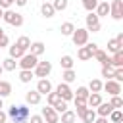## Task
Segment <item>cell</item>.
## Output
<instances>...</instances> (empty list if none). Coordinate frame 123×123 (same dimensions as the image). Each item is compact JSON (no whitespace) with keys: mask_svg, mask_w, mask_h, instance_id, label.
I'll use <instances>...</instances> for the list:
<instances>
[{"mask_svg":"<svg viewBox=\"0 0 123 123\" xmlns=\"http://www.w3.org/2000/svg\"><path fill=\"white\" fill-rule=\"evenodd\" d=\"M29 115H31V111H29L27 106H15L13 104L8 110V117H12L13 123H27L29 121Z\"/></svg>","mask_w":123,"mask_h":123,"instance_id":"6da1fadb","label":"cell"},{"mask_svg":"<svg viewBox=\"0 0 123 123\" xmlns=\"http://www.w3.org/2000/svg\"><path fill=\"white\" fill-rule=\"evenodd\" d=\"M2 19H4L6 23L13 25V27H21V25H23V15L17 13V12H13V10H4Z\"/></svg>","mask_w":123,"mask_h":123,"instance_id":"7a4b0ae2","label":"cell"},{"mask_svg":"<svg viewBox=\"0 0 123 123\" xmlns=\"http://www.w3.org/2000/svg\"><path fill=\"white\" fill-rule=\"evenodd\" d=\"M71 40L75 46H85L88 42V31L86 29H75L71 33Z\"/></svg>","mask_w":123,"mask_h":123,"instance_id":"3957f363","label":"cell"},{"mask_svg":"<svg viewBox=\"0 0 123 123\" xmlns=\"http://www.w3.org/2000/svg\"><path fill=\"white\" fill-rule=\"evenodd\" d=\"M19 60H21V62H17V65H19L21 69H35V65L38 63V58L33 56V54H23Z\"/></svg>","mask_w":123,"mask_h":123,"instance_id":"277c9868","label":"cell"},{"mask_svg":"<svg viewBox=\"0 0 123 123\" xmlns=\"http://www.w3.org/2000/svg\"><path fill=\"white\" fill-rule=\"evenodd\" d=\"M50 71H52V63L50 62H38L37 65H35V77H40V79H44V77H48L50 75Z\"/></svg>","mask_w":123,"mask_h":123,"instance_id":"5b68a950","label":"cell"},{"mask_svg":"<svg viewBox=\"0 0 123 123\" xmlns=\"http://www.w3.org/2000/svg\"><path fill=\"white\" fill-rule=\"evenodd\" d=\"M85 21H86V31H92V33L100 31V17L94 12H88V15H86Z\"/></svg>","mask_w":123,"mask_h":123,"instance_id":"8992f818","label":"cell"},{"mask_svg":"<svg viewBox=\"0 0 123 123\" xmlns=\"http://www.w3.org/2000/svg\"><path fill=\"white\" fill-rule=\"evenodd\" d=\"M102 88H104L110 96L121 94V83H117V81H113V79H108L106 83H102Z\"/></svg>","mask_w":123,"mask_h":123,"instance_id":"52a82bcc","label":"cell"},{"mask_svg":"<svg viewBox=\"0 0 123 123\" xmlns=\"http://www.w3.org/2000/svg\"><path fill=\"white\" fill-rule=\"evenodd\" d=\"M40 115H42V119H44L46 123H58V121H60V113H58V111H56L52 106H48V108H42Z\"/></svg>","mask_w":123,"mask_h":123,"instance_id":"ba28073f","label":"cell"},{"mask_svg":"<svg viewBox=\"0 0 123 123\" xmlns=\"http://www.w3.org/2000/svg\"><path fill=\"white\" fill-rule=\"evenodd\" d=\"M110 15H111L115 21L123 19V2H121V0H113V2L110 4Z\"/></svg>","mask_w":123,"mask_h":123,"instance_id":"9c48e42d","label":"cell"},{"mask_svg":"<svg viewBox=\"0 0 123 123\" xmlns=\"http://www.w3.org/2000/svg\"><path fill=\"white\" fill-rule=\"evenodd\" d=\"M56 92H58V94H60V98H62V100H65V102L73 100V90L69 88V85H67V83H60V85H58V88H56Z\"/></svg>","mask_w":123,"mask_h":123,"instance_id":"30bf717a","label":"cell"},{"mask_svg":"<svg viewBox=\"0 0 123 123\" xmlns=\"http://www.w3.org/2000/svg\"><path fill=\"white\" fill-rule=\"evenodd\" d=\"M50 90H52V83H50L46 77L37 83V92H38V94H48Z\"/></svg>","mask_w":123,"mask_h":123,"instance_id":"8fae6325","label":"cell"},{"mask_svg":"<svg viewBox=\"0 0 123 123\" xmlns=\"http://www.w3.org/2000/svg\"><path fill=\"white\" fill-rule=\"evenodd\" d=\"M111 110H113V108H111L110 102H100V104L96 106V113H98L100 117H108V115L111 113Z\"/></svg>","mask_w":123,"mask_h":123,"instance_id":"7c38bea8","label":"cell"},{"mask_svg":"<svg viewBox=\"0 0 123 123\" xmlns=\"http://www.w3.org/2000/svg\"><path fill=\"white\" fill-rule=\"evenodd\" d=\"M29 50H31V54L33 56H40V54H44V50H46V46H44V42H40V40H37V42H31V46H29Z\"/></svg>","mask_w":123,"mask_h":123,"instance_id":"4fadbf2b","label":"cell"},{"mask_svg":"<svg viewBox=\"0 0 123 123\" xmlns=\"http://www.w3.org/2000/svg\"><path fill=\"white\" fill-rule=\"evenodd\" d=\"M40 96H42V94H38L37 90H29V92L25 94V102L31 104V106H37V104L40 102Z\"/></svg>","mask_w":123,"mask_h":123,"instance_id":"5bb4252c","label":"cell"},{"mask_svg":"<svg viewBox=\"0 0 123 123\" xmlns=\"http://www.w3.org/2000/svg\"><path fill=\"white\" fill-rule=\"evenodd\" d=\"M100 102H102L100 92H90V94H88V98H86V108H96Z\"/></svg>","mask_w":123,"mask_h":123,"instance_id":"9a60e30c","label":"cell"},{"mask_svg":"<svg viewBox=\"0 0 123 123\" xmlns=\"http://www.w3.org/2000/svg\"><path fill=\"white\" fill-rule=\"evenodd\" d=\"M94 12H96V15H98V17H106V15L110 13V4H108L106 0H104V2H98V6H96V10H94Z\"/></svg>","mask_w":123,"mask_h":123,"instance_id":"2e32d148","label":"cell"},{"mask_svg":"<svg viewBox=\"0 0 123 123\" xmlns=\"http://www.w3.org/2000/svg\"><path fill=\"white\" fill-rule=\"evenodd\" d=\"M77 58H79V60H83V62H86V60H90V58H92V50H90L86 44H85V46H79Z\"/></svg>","mask_w":123,"mask_h":123,"instance_id":"e0dca14e","label":"cell"},{"mask_svg":"<svg viewBox=\"0 0 123 123\" xmlns=\"http://www.w3.org/2000/svg\"><path fill=\"white\" fill-rule=\"evenodd\" d=\"M110 65H111V67H123V50L115 52V54L110 58Z\"/></svg>","mask_w":123,"mask_h":123,"instance_id":"ac0fdd59","label":"cell"},{"mask_svg":"<svg viewBox=\"0 0 123 123\" xmlns=\"http://www.w3.org/2000/svg\"><path fill=\"white\" fill-rule=\"evenodd\" d=\"M119 50H123V42H121V40H117V38L108 40V52L115 54V52H119Z\"/></svg>","mask_w":123,"mask_h":123,"instance_id":"d6986e66","label":"cell"},{"mask_svg":"<svg viewBox=\"0 0 123 123\" xmlns=\"http://www.w3.org/2000/svg\"><path fill=\"white\" fill-rule=\"evenodd\" d=\"M92 58H94L96 62H100L102 65H104V63H110V56H108V52H104V50H100V48L92 54Z\"/></svg>","mask_w":123,"mask_h":123,"instance_id":"ffe728a7","label":"cell"},{"mask_svg":"<svg viewBox=\"0 0 123 123\" xmlns=\"http://www.w3.org/2000/svg\"><path fill=\"white\" fill-rule=\"evenodd\" d=\"M40 13H42L44 17H54L56 10H54V6H52L50 2H44V4L40 6Z\"/></svg>","mask_w":123,"mask_h":123,"instance_id":"44dd1931","label":"cell"},{"mask_svg":"<svg viewBox=\"0 0 123 123\" xmlns=\"http://www.w3.org/2000/svg\"><path fill=\"white\" fill-rule=\"evenodd\" d=\"M33 77H35L33 69H21V71H19V81H21V83H31Z\"/></svg>","mask_w":123,"mask_h":123,"instance_id":"7402d4cb","label":"cell"},{"mask_svg":"<svg viewBox=\"0 0 123 123\" xmlns=\"http://www.w3.org/2000/svg\"><path fill=\"white\" fill-rule=\"evenodd\" d=\"M60 31H62V35H63V37H71V33L75 31V25H73L71 21H65V23H62Z\"/></svg>","mask_w":123,"mask_h":123,"instance_id":"603a6c76","label":"cell"},{"mask_svg":"<svg viewBox=\"0 0 123 123\" xmlns=\"http://www.w3.org/2000/svg\"><path fill=\"white\" fill-rule=\"evenodd\" d=\"M62 79H63V83H73L75 79H77V73L73 71V69H63V73H62Z\"/></svg>","mask_w":123,"mask_h":123,"instance_id":"cb8c5ba5","label":"cell"},{"mask_svg":"<svg viewBox=\"0 0 123 123\" xmlns=\"http://www.w3.org/2000/svg\"><path fill=\"white\" fill-rule=\"evenodd\" d=\"M85 123H94V119H96V111H94V108H86V111L83 113V117H81Z\"/></svg>","mask_w":123,"mask_h":123,"instance_id":"d4e9b609","label":"cell"},{"mask_svg":"<svg viewBox=\"0 0 123 123\" xmlns=\"http://www.w3.org/2000/svg\"><path fill=\"white\" fill-rule=\"evenodd\" d=\"M12 94V85L8 81H0V98H6Z\"/></svg>","mask_w":123,"mask_h":123,"instance_id":"484cf974","label":"cell"},{"mask_svg":"<svg viewBox=\"0 0 123 123\" xmlns=\"http://www.w3.org/2000/svg\"><path fill=\"white\" fill-rule=\"evenodd\" d=\"M23 54H25V50H21L17 44H12V46H10V58H13V60H19Z\"/></svg>","mask_w":123,"mask_h":123,"instance_id":"4316f807","label":"cell"},{"mask_svg":"<svg viewBox=\"0 0 123 123\" xmlns=\"http://www.w3.org/2000/svg\"><path fill=\"white\" fill-rule=\"evenodd\" d=\"M75 119H77V115H75V111H71V110H65V111L62 113V123H75Z\"/></svg>","mask_w":123,"mask_h":123,"instance_id":"83f0119b","label":"cell"},{"mask_svg":"<svg viewBox=\"0 0 123 123\" xmlns=\"http://www.w3.org/2000/svg\"><path fill=\"white\" fill-rule=\"evenodd\" d=\"M15 65H17V62H15L13 58H6V60L2 62V69H4V71H13Z\"/></svg>","mask_w":123,"mask_h":123,"instance_id":"f1b7e54d","label":"cell"},{"mask_svg":"<svg viewBox=\"0 0 123 123\" xmlns=\"http://www.w3.org/2000/svg\"><path fill=\"white\" fill-rule=\"evenodd\" d=\"M88 94H90V90H88L86 86H79V88H77V92L73 94V98H79V100H86V98H88Z\"/></svg>","mask_w":123,"mask_h":123,"instance_id":"f546056e","label":"cell"},{"mask_svg":"<svg viewBox=\"0 0 123 123\" xmlns=\"http://www.w3.org/2000/svg\"><path fill=\"white\" fill-rule=\"evenodd\" d=\"M73 58L71 56H62V60H60V65L63 67V69H73Z\"/></svg>","mask_w":123,"mask_h":123,"instance_id":"4dcf8cb0","label":"cell"},{"mask_svg":"<svg viewBox=\"0 0 123 123\" xmlns=\"http://www.w3.org/2000/svg\"><path fill=\"white\" fill-rule=\"evenodd\" d=\"M15 44H17L21 50H29V46H31V38H29V37H19Z\"/></svg>","mask_w":123,"mask_h":123,"instance_id":"1f68e13d","label":"cell"},{"mask_svg":"<svg viewBox=\"0 0 123 123\" xmlns=\"http://www.w3.org/2000/svg\"><path fill=\"white\" fill-rule=\"evenodd\" d=\"M88 90H90V92H100V90H102V81H100V79H92V81L88 83Z\"/></svg>","mask_w":123,"mask_h":123,"instance_id":"d6a6232c","label":"cell"},{"mask_svg":"<svg viewBox=\"0 0 123 123\" xmlns=\"http://www.w3.org/2000/svg\"><path fill=\"white\" fill-rule=\"evenodd\" d=\"M113 69H115V67H111L110 63H104V65H102V77H106V79H111V75H113Z\"/></svg>","mask_w":123,"mask_h":123,"instance_id":"836d02e7","label":"cell"},{"mask_svg":"<svg viewBox=\"0 0 123 123\" xmlns=\"http://www.w3.org/2000/svg\"><path fill=\"white\" fill-rule=\"evenodd\" d=\"M60 100H62V98H60V94H58V92H52V90H50V92L46 94V102H48L50 106H54V104H56V102H60Z\"/></svg>","mask_w":123,"mask_h":123,"instance_id":"e575fe53","label":"cell"},{"mask_svg":"<svg viewBox=\"0 0 123 123\" xmlns=\"http://www.w3.org/2000/svg\"><path fill=\"white\" fill-rule=\"evenodd\" d=\"M96 6H98V0H83V8L86 12H94Z\"/></svg>","mask_w":123,"mask_h":123,"instance_id":"d590c367","label":"cell"},{"mask_svg":"<svg viewBox=\"0 0 123 123\" xmlns=\"http://www.w3.org/2000/svg\"><path fill=\"white\" fill-rule=\"evenodd\" d=\"M110 104H111V108H113V110H119V108L123 106V100H121V96H119V94H115V96H111Z\"/></svg>","mask_w":123,"mask_h":123,"instance_id":"8d00e7d4","label":"cell"},{"mask_svg":"<svg viewBox=\"0 0 123 123\" xmlns=\"http://www.w3.org/2000/svg\"><path fill=\"white\" fill-rule=\"evenodd\" d=\"M52 6H54V10H56V12H63V10L67 8V0H54V2H52Z\"/></svg>","mask_w":123,"mask_h":123,"instance_id":"74e56055","label":"cell"},{"mask_svg":"<svg viewBox=\"0 0 123 123\" xmlns=\"http://www.w3.org/2000/svg\"><path fill=\"white\" fill-rule=\"evenodd\" d=\"M52 108H54V110H56L58 113H63V111L67 110V102H65V100H60V102H56V104H54Z\"/></svg>","mask_w":123,"mask_h":123,"instance_id":"f35d334b","label":"cell"},{"mask_svg":"<svg viewBox=\"0 0 123 123\" xmlns=\"http://www.w3.org/2000/svg\"><path fill=\"white\" fill-rule=\"evenodd\" d=\"M111 79H113V81H117V83H121V81H123V67H115V69H113Z\"/></svg>","mask_w":123,"mask_h":123,"instance_id":"ab89813d","label":"cell"},{"mask_svg":"<svg viewBox=\"0 0 123 123\" xmlns=\"http://www.w3.org/2000/svg\"><path fill=\"white\" fill-rule=\"evenodd\" d=\"M110 119H111L113 123H119V121L123 119V113H121L119 110H111V113H110Z\"/></svg>","mask_w":123,"mask_h":123,"instance_id":"60d3db41","label":"cell"},{"mask_svg":"<svg viewBox=\"0 0 123 123\" xmlns=\"http://www.w3.org/2000/svg\"><path fill=\"white\" fill-rule=\"evenodd\" d=\"M27 123H44V119H42V115H29Z\"/></svg>","mask_w":123,"mask_h":123,"instance_id":"b9f144b4","label":"cell"},{"mask_svg":"<svg viewBox=\"0 0 123 123\" xmlns=\"http://www.w3.org/2000/svg\"><path fill=\"white\" fill-rule=\"evenodd\" d=\"M12 4H13V0H0V8L2 10H10Z\"/></svg>","mask_w":123,"mask_h":123,"instance_id":"7bdbcfd3","label":"cell"},{"mask_svg":"<svg viewBox=\"0 0 123 123\" xmlns=\"http://www.w3.org/2000/svg\"><path fill=\"white\" fill-rule=\"evenodd\" d=\"M10 44V38L6 37V35H0V48H4V46H8Z\"/></svg>","mask_w":123,"mask_h":123,"instance_id":"ee69618b","label":"cell"},{"mask_svg":"<svg viewBox=\"0 0 123 123\" xmlns=\"http://www.w3.org/2000/svg\"><path fill=\"white\" fill-rule=\"evenodd\" d=\"M6 119H8V113H4V111L0 110V123H6Z\"/></svg>","mask_w":123,"mask_h":123,"instance_id":"f6af8a7d","label":"cell"},{"mask_svg":"<svg viewBox=\"0 0 123 123\" xmlns=\"http://www.w3.org/2000/svg\"><path fill=\"white\" fill-rule=\"evenodd\" d=\"M94 123H108V117H98L94 119Z\"/></svg>","mask_w":123,"mask_h":123,"instance_id":"bcb514c9","label":"cell"},{"mask_svg":"<svg viewBox=\"0 0 123 123\" xmlns=\"http://www.w3.org/2000/svg\"><path fill=\"white\" fill-rule=\"evenodd\" d=\"M13 2H15L17 6H25V4H27V0H13Z\"/></svg>","mask_w":123,"mask_h":123,"instance_id":"7dc6e473","label":"cell"},{"mask_svg":"<svg viewBox=\"0 0 123 123\" xmlns=\"http://www.w3.org/2000/svg\"><path fill=\"white\" fill-rule=\"evenodd\" d=\"M2 108H4V102H2V98H0V110H2Z\"/></svg>","mask_w":123,"mask_h":123,"instance_id":"c3c4849f","label":"cell"},{"mask_svg":"<svg viewBox=\"0 0 123 123\" xmlns=\"http://www.w3.org/2000/svg\"><path fill=\"white\" fill-rule=\"evenodd\" d=\"M2 73H4V69H2V65H0V77H2Z\"/></svg>","mask_w":123,"mask_h":123,"instance_id":"681fc988","label":"cell"},{"mask_svg":"<svg viewBox=\"0 0 123 123\" xmlns=\"http://www.w3.org/2000/svg\"><path fill=\"white\" fill-rule=\"evenodd\" d=\"M2 13H4V10H2V8H0V19H2Z\"/></svg>","mask_w":123,"mask_h":123,"instance_id":"f907efd6","label":"cell"},{"mask_svg":"<svg viewBox=\"0 0 123 123\" xmlns=\"http://www.w3.org/2000/svg\"><path fill=\"white\" fill-rule=\"evenodd\" d=\"M0 35H4V31H2V29H0Z\"/></svg>","mask_w":123,"mask_h":123,"instance_id":"816d5d0a","label":"cell"}]
</instances>
